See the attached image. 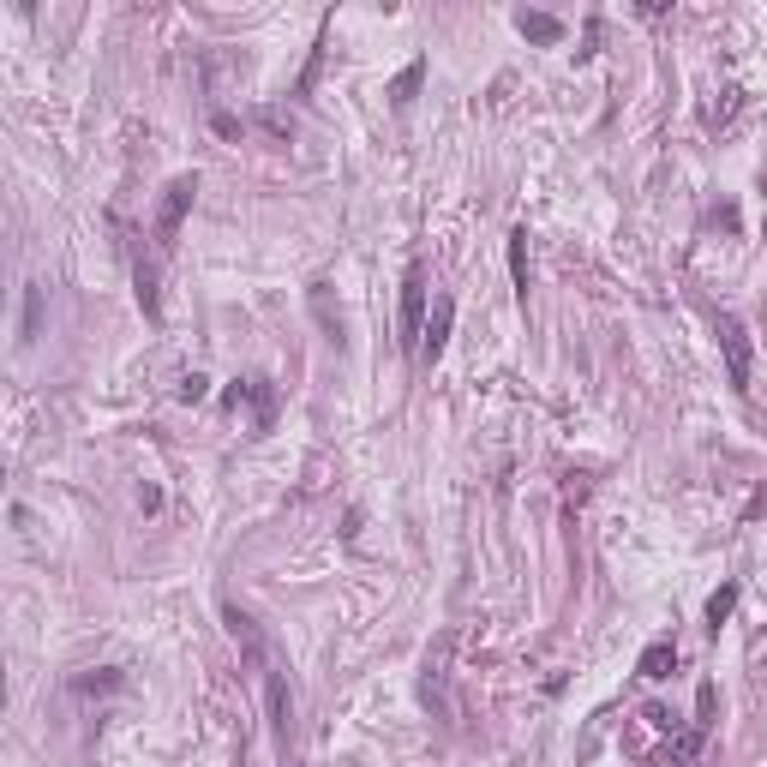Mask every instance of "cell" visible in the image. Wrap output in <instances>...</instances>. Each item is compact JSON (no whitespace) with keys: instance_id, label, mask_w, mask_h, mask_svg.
Segmentation results:
<instances>
[{"instance_id":"cell-16","label":"cell","mask_w":767,"mask_h":767,"mask_svg":"<svg viewBox=\"0 0 767 767\" xmlns=\"http://www.w3.org/2000/svg\"><path fill=\"white\" fill-rule=\"evenodd\" d=\"M96 690H120V672H102V678H78V696H96Z\"/></svg>"},{"instance_id":"cell-7","label":"cell","mask_w":767,"mask_h":767,"mask_svg":"<svg viewBox=\"0 0 767 767\" xmlns=\"http://www.w3.org/2000/svg\"><path fill=\"white\" fill-rule=\"evenodd\" d=\"M450 330H456V300L438 294V300H432V318H426V336H420V360H438L444 342H450Z\"/></svg>"},{"instance_id":"cell-13","label":"cell","mask_w":767,"mask_h":767,"mask_svg":"<svg viewBox=\"0 0 767 767\" xmlns=\"http://www.w3.org/2000/svg\"><path fill=\"white\" fill-rule=\"evenodd\" d=\"M36 330H42V288L30 282L24 288V342H36Z\"/></svg>"},{"instance_id":"cell-17","label":"cell","mask_w":767,"mask_h":767,"mask_svg":"<svg viewBox=\"0 0 767 767\" xmlns=\"http://www.w3.org/2000/svg\"><path fill=\"white\" fill-rule=\"evenodd\" d=\"M138 510H162V492L156 486H138Z\"/></svg>"},{"instance_id":"cell-4","label":"cell","mask_w":767,"mask_h":767,"mask_svg":"<svg viewBox=\"0 0 767 767\" xmlns=\"http://www.w3.org/2000/svg\"><path fill=\"white\" fill-rule=\"evenodd\" d=\"M258 678H264V708H270L276 744L288 750V738H294V696H288V672H282L276 660H264V666H258Z\"/></svg>"},{"instance_id":"cell-6","label":"cell","mask_w":767,"mask_h":767,"mask_svg":"<svg viewBox=\"0 0 767 767\" xmlns=\"http://www.w3.org/2000/svg\"><path fill=\"white\" fill-rule=\"evenodd\" d=\"M228 402H234V408L252 402V432H258V438L276 426V384H270V378H246V384H234Z\"/></svg>"},{"instance_id":"cell-12","label":"cell","mask_w":767,"mask_h":767,"mask_svg":"<svg viewBox=\"0 0 767 767\" xmlns=\"http://www.w3.org/2000/svg\"><path fill=\"white\" fill-rule=\"evenodd\" d=\"M420 78H426V60H414V66L390 84V102H396V108H408V102H414V90H420Z\"/></svg>"},{"instance_id":"cell-9","label":"cell","mask_w":767,"mask_h":767,"mask_svg":"<svg viewBox=\"0 0 767 767\" xmlns=\"http://www.w3.org/2000/svg\"><path fill=\"white\" fill-rule=\"evenodd\" d=\"M516 30H522V36H528V42H540V48H552V42H558V36H564V24H558V18H552V12H528V6H522V12H516Z\"/></svg>"},{"instance_id":"cell-10","label":"cell","mask_w":767,"mask_h":767,"mask_svg":"<svg viewBox=\"0 0 767 767\" xmlns=\"http://www.w3.org/2000/svg\"><path fill=\"white\" fill-rule=\"evenodd\" d=\"M510 282H516V300L528 306V228L510 234Z\"/></svg>"},{"instance_id":"cell-5","label":"cell","mask_w":767,"mask_h":767,"mask_svg":"<svg viewBox=\"0 0 767 767\" xmlns=\"http://www.w3.org/2000/svg\"><path fill=\"white\" fill-rule=\"evenodd\" d=\"M450 648H456V636H438V648L426 654V672H420V702L432 714H450V696H444V684H450Z\"/></svg>"},{"instance_id":"cell-8","label":"cell","mask_w":767,"mask_h":767,"mask_svg":"<svg viewBox=\"0 0 767 767\" xmlns=\"http://www.w3.org/2000/svg\"><path fill=\"white\" fill-rule=\"evenodd\" d=\"M636 672H642L648 684L672 678V672H678V642H672V636H666V642H648V648H642V660H636Z\"/></svg>"},{"instance_id":"cell-3","label":"cell","mask_w":767,"mask_h":767,"mask_svg":"<svg viewBox=\"0 0 767 767\" xmlns=\"http://www.w3.org/2000/svg\"><path fill=\"white\" fill-rule=\"evenodd\" d=\"M714 330H720V348H726V378H732V390H750V330H744V318H738V312H720Z\"/></svg>"},{"instance_id":"cell-2","label":"cell","mask_w":767,"mask_h":767,"mask_svg":"<svg viewBox=\"0 0 767 767\" xmlns=\"http://www.w3.org/2000/svg\"><path fill=\"white\" fill-rule=\"evenodd\" d=\"M420 336H426V270L408 264L402 276V348L420 360Z\"/></svg>"},{"instance_id":"cell-1","label":"cell","mask_w":767,"mask_h":767,"mask_svg":"<svg viewBox=\"0 0 767 767\" xmlns=\"http://www.w3.org/2000/svg\"><path fill=\"white\" fill-rule=\"evenodd\" d=\"M192 198H198V174H174V180H168V192H162V210H156V252H162V258L174 252V240H180V222H186Z\"/></svg>"},{"instance_id":"cell-14","label":"cell","mask_w":767,"mask_h":767,"mask_svg":"<svg viewBox=\"0 0 767 767\" xmlns=\"http://www.w3.org/2000/svg\"><path fill=\"white\" fill-rule=\"evenodd\" d=\"M720 96H726V102H714V108H708V126H726V120L738 114V102H744V90H720Z\"/></svg>"},{"instance_id":"cell-15","label":"cell","mask_w":767,"mask_h":767,"mask_svg":"<svg viewBox=\"0 0 767 767\" xmlns=\"http://www.w3.org/2000/svg\"><path fill=\"white\" fill-rule=\"evenodd\" d=\"M204 390H210L204 372H186V378H180V402H204Z\"/></svg>"},{"instance_id":"cell-11","label":"cell","mask_w":767,"mask_h":767,"mask_svg":"<svg viewBox=\"0 0 767 767\" xmlns=\"http://www.w3.org/2000/svg\"><path fill=\"white\" fill-rule=\"evenodd\" d=\"M732 606H738V582H726V588L708 594V630H714V636H720V624L732 618Z\"/></svg>"}]
</instances>
